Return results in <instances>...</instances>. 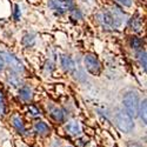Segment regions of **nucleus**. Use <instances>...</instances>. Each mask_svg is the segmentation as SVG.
Instances as JSON below:
<instances>
[{"label": "nucleus", "instance_id": "nucleus-17", "mask_svg": "<svg viewBox=\"0 0 147 147\" xmlns=\"http://www.w3.org/2000/svg\"><path fill=\"white\" fill-rule=\"evenodd\" d=\"M131 45H132V47L134 48V50H140L141 46H142V41L139 38H137V36H133V38L131 39Z\"/></svg>", "mask_w": 147, "mask_h": 147}, {"label": "nucleus", "instance_id": "nucleus-22", "mask_svg": "<svg viewBox=\"0 0 147 147\" xmlns=\"http://www.w3.org/2000/svg\"><path fill=\"white\" fill-rule=\"evenodd\" d=\"M20 9H19V6L17 5L16 6V11H14V18H16V20H19L20 19Z\"/></svg>", "mask_w": 147, "mask_h": 147}, {"label": "nucleus", "instance_id": "nucleus-12", "mask_svg": "<svg viewBox=\"0 0 147 147\" xmlns=\"http://www.w3.org/2000/svg\"><path fill=\"white\" fill-rule=\"evenodd\" d=\"M128 26L131 30L133 31H140L141 26H142V22H141V19L139 17H134L132 18L129 21H128Z\"/></svg>", "mask_w": 147, "mask_h": 147}, {"label": "nucleus", "instance_id": "nucleus-5", "mask_svg": "<svg viewBox=\"0 0 147 147\" xmlns=\"http://www.w3.org/2000/svg\"><path fill=\"white\" fill-rule=\"evenodd\" d=\"M3 55L5 57L6 63L9 65V67L12 68V71H14L17 73H22L24 72V65L21 61L14 55L9 52H3Z\"/></svg>", "mask_w": 147, "mask_h": 147}, {"label": "nucleus", "instance_id": "nucleus-11", "mask_svg": "<svg viewBox=\"0 0 147 147\" xmlns=\"http://www.w3.org/2000/svg\"><path fill=\"white\" fill-rule=\"evenodd\" d=\"M19 96L24 101H30L32 99V90L27 86H22L19 90Z\"/></svg>", "mask_w": 147, "mask_h": 147}, {"label": "nucleus", "instance_id": "nucleus-4", "mask_svg": "<svg viewBox=\"0 0 147 147\" xmlns=\"http://www.w3.org/2000/svg\"><path fill=\"white\" fill-rule=\"evenodd\" d=\"M84 63H85V67L86 69L91 73V74H99L100 71H101V65L99 63V60H98L94 55L92 54H87L84 59Z\"/></svg>", "mask_w": 147, "mask_h": 147}, {"label": "nucleus", "instance_id": "nucleus-14", "mask_svg": "<svg viewBox=\"0 0 147 147\" xmlns=\"http://www.w3.org/2000/svg\"><path fill=\"white\" fill-rule=\"evenodd\" d=\"M51 114H52L53 119L57 120V121H59V122L65 120V113H64L63 109H60V108H53Z\"/></svg>", "mask_w": 147, "mask_h": 147}, {"label": "nucleus", "instance_id": "nucleus-1", "mask_svg": "<svg viewBox=\"0 0 147 147\" xmlns=\"http://www.w3.org/2000/svg\"><path fill=\"white\" fill-rule=\"evenodd\" d=\"M124 17L125 14L117 7H113L111 11L104 9L96 16L98 21L101 24V26L104 28H107V30H113V28L119 27L121 25Z\"/></svg>", "mask_w": 147, "mask_h": 147}, {"label": "nucleus", "instance_id": "nucleus-3", "mask_svg": "<svg viewBox=\"0 0 147 147\" xmlns=\"http://www.w3.org/2000/svg\"><path fill=\"white\" fill-rule=\"evenodd\" d=\"M115 122L118 128L124 132V133H129L133 131L134 128V122H133V118L124 109H119L115 114Z\"/></svg>", "mask_w": 147, "mask_h": 147}, {"label": "nucleus", "instance_id": "nucleus-21", "mask_svg": "<svg viewBox=\"0 0 147 147\" xmlns=\"http://www.w3.org/2000/svg\"><path fill=\"white\" fill-rule=\"evenodd\" d=\"M72 16L74 17V18H78V19H80V18L82 17V14L80 13L79 9H73V11H72Z\"/></svg>", "mask_w": 147, "mask_h": 147}, {"label": "nucleus", "instance_id": "nucleus-13", "mask_svg": "<svg viewBox=\"0 0 147 147\" xmlns=\"http://www.w3.org/2000/svg\"><path fill=\"white\" fill-rule=\"evenodd\" d=\"M146 107H147V105H146V99H144V100L139 104V114H138V115H140V118H141V120H142V122H144L145 125H146V121H147Z\"/></svg>", "mask_w": 147, "mask_h": 147}, {"label": "nucleus", "instance_id": "nucleus-18", "mask_svg": "<svg viewBox=\"0 0 147 147\" xmlns=\"http://www.w3.org/2000/svg\"><path fill=\"white\" fill-rule=\"evenodd\" d=\"M6 112V104H5V96L4 93L0 91V115H4Z\"/></svg>", "mask_w": 147, "mask_h": 147}, {"label": "nucleus", "instance_id": "nucleus-24", "mask_svg": "<svg viewBox=\"0 0 147 147\" xmlns=\"http://www.w3.org/2000/svg\"><path fill=\"white\" fill-rule=\"evenodd\" d=\"M50 147H61V146H60V142H59L58 140H54V141L51 144V146H50Z\"/></svg>", "mask_w": 147, "mask_h": 147}, {"label": "nucleus", "instance_id": "nucleus-2", "mask_svg": "<svg viewBox=\"0 0 147 147\" xmlns=\"http://www.w3.org/2000/svg\"><path fill=\"white\" fill-rule=\"evenodd\" d=\"M124 106L126 108V112L134 119L139 114V98L136 92H127L124 95Z\"/></svg>", "mask_w": 147, "mask_h": 147}, {"label": "nucleus", "instance_id": "nucleus-25", "mask_svg": "<svg viewBox=\"0 0 147 147\" xmlns=\"http://www.w3.org/2000/svg\"><path fill=\"white\" fill-rule=\"evenodd\" d=\"M127 147H142V146L139 145V144H137V142H129V144L127 145Z\"/></svg>", "mask_w": 147, "mask_h": 147}, {"label": "nucleus", "instance_id": "nucleus-27", "mask_svg": "<svg viewBox=\"0 0 147 147\" xmlns=\"http://www.w3.org/2000/svg\"><path fill=\"white\" fill-rule=\"evenodd\" d=\"M67 147H71V146H67Z\"/></svg>", "mask_w": 147, "mask_h": 147}, {"label": "nucleus", "instance_id": "nucleus-15", "mask_svg": "<svg viewBox=\"0 0 147 147\" xmlns=\"http://www.w3.org/2000/svg\"><path fill=\"white\" fill-rule=\"evenodd\" d=\"M137 55H138V59H139V63H140L141 67L144 68V71H146V65H147V63H146V52L140 48Z\"/></svg>", "mask_w": 147, "mask_h": 147}, {"label": "nucleus", "instance_id": "nucleus-19", "mask_svg": "<svg viewBox=\"0 0 147 147\" xmlns=\"http://www.w3.org/2000/svg\"><path fill=\"white\" fill-rule=\"evenodd\" d=\"M22 42H24V45L27 46V47L32 46L34 44V36L33 35H30V34L25 35V36H24V39H22Z\"/></svg>", "mask_w": 147, "mask_h": 147}, {"label": "nucleus", "instance_id": "nucleus-9", "mask_svg": "<svg viewBox=\"0 0 147 147\" xmlns=\"http://www.w3.org/2000/svg\"><path fill=\"white\" fill-rule=\"evenodd\" d=\"M34 131L38 134H40V136H47L50 133V126L44 121H38L34 125Z\"/></svg>", "mask_w": 147, "mask_h": 147}, {"label": "nucleus", "instance_id": "nucleus-16", "mask_svg": "<svg viewBox=\"0 0 147 147\" xmlns=\"http://www.w3.org/2000/svg\"><path fill=\"white\" fill-rule=\"evenodd\" d=\"M7 81L12 85V86H19V85H20V78L18 77V76H13V74H9L8 77H7Z\"/></svg>", "mask_w": 147, "mask_h": 147}, {"label": "nucleus", "instance_id": "nucleus-7", "mask_svg": "<svg viewBox=\"0 0 147 147\" xmlns=\"http://www.w3.org/2000/svg\"><path fill=\"white\" fill-rule=\"evenodd\" d=\"M60 63H61L63 68L65 71H67V72H72V71H74V68H76V64H74V61H73V59L71 57L63 55L60 58Z\"/></svg>", "mask_w": 147, "mask_h": 147}, {"label": "nucleus", "instance_id": "nucleus-6", "mask_svg": "<svg viewBox=\"0 0 147 147\" xmlns=\"http://www.w3.org/2000/svg\"><path fill=\"white\" fill-rule=\"evenodd\" d=\"M48 7L54 11L57 14H63L72 7V3L66 1V0H50L48 1Z\"/></svg>", "mask_w": 147, "mask_h": 147}, {"label": "nucleus", "instance_id": "nucleus-23", "mask_svg": "<svg viewBox=\"0 0 147 147\" xmlns=\"http://www.w3.org/2000/svg\"><path fill=\"white\" fill-rule=\"evenodd\" d=\"M4 66H5V60H4V58L1 55H0V71L4 69Z\"/></svg>", "mask_w": 147, "mask_h": 147}, {"label": "nucleus", "instance_id": "nucleus-26", "mask_svg": "<svg viewBox=\"0 0 147 147\" xmlns=\"http://www.w3.org/2000/svg\"><path fill=\"white\" fill-rule=\"evenodd\" d=\"M66 1H69V3H72V0H66Z\"/></svg>", "mask_w": 147, "mask_h": 147}, {"label": "nucleus", "instance_id": "nucleus-8", "mask_svg": "<svg viewBox=\"0 0 147 147\" xmlns=\"http://www.w3.org/2000/svg\"><path fill=\"white\" fill-rule=\"evenodd\" d=\"M66 131L71 134V136H79L81 133V127H80L78 121L73 120V121H69L66 125Z\"/></svg>", "mask_w": 147, "mask_h": 147}, {"label": "nucleus", "instance_id": "nucleus-10", "mask_svg": "<svg viewBox=\"0 0 147 147\" xmlns=\"http://www.w3.org/2000/svg\"><path fill=\"white\" fill-rule=\"evenodd\" d=\"M12 125H13V127L17 129V132L24 134L26 132V127H25V124H24V121L20 117H13L12 118Z\"/></svg>", "mask_w": 147, "mask_h": 147}, {"label": "nucleus", "instance_id": "nucleus-20", "mask_svg": "<svg viewBox=\"0 0 147 147\" xmlns=\"http://www.w3.org/2000/svg\"><path fill=\"white\" fill-rule=\"evenodd\" d=\"M117 1L124 7H131L132 6V0H117Z\"/></svg>", "mask_w": 147, "mask_h": 147}]
</instances>
